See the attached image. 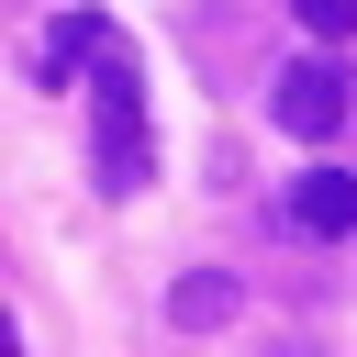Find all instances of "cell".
<instances>
[{"mask_svg": "<svg viewBox=\"0 0 357 357\" xmlns=\"http://www.w3.org/2000/svg\"><path fill=\"white\" fill-rule=\"evenodd\" d=\"M268 357H312V346H290V335H279V346H268Z\"/></svg>", "mask_w": 357, "mask_h": 357, "instance_id": "cell-6", "label": "cell"}, {"mask_svg": "<svg viewBox=\"0 0 357 357\" xmlns=\"http://www.w3.org/2000/svg\"><path fill=\"white\" fill-rule=\"evenodd\" d=\"M346 100H357V78L335 67V45H312V56L268 67V123H279V134H301V145H324V134L346 123Z\"/></svg>", "mask_w": 357, "mask_h": 357, "instance_id": "cell-2", "label": "cell"}, {"mask_svg": "<svg viewBox=\"0 0 357 357\" xmlns=\"http://www.w3.org/2000/svg\"><path fill=\"white\" fill-rule=\"evenodd\" d=\"M290 22H301L312 45H346V33H357V0H290Z\"/></svg>", "mask_w": 357, "mask_h": 357, "instance_id": "cell-5", "label": "cell"}, {"mask_svg": "<svg viewBox=\"0 0 357 357\" xmlns=\"http://www.w3.org/2000/svg\"><path fill=\"white\" fill-rule=\"evenodd\" d=\"M0 357H22V346H11V324H0Z\"/></svg>", "mask_w": 357, "mask_h": 357, "instance_id": "cell-7", "label": "cell"}, {"mask_svg": "<svg viewBox=\"0 0 357 357\" xmlns=\"http://www.w3.org/2000/svg\"><path fill=\"white\" fill-rule=\"evenodd\" d=\"M234 312H245V279H234V268L167 279V324H178V335H212V324H234Z\"/></svg>", "mask_w": 357, "mask_h": 357, "instance_id": "cell-4", "label": "cell"}, {"mask_svg": "<svg viewBox=\"0 0 357 357\" xmlns=\"http://www.w3.org/2000/svg\"><path fill=\"white\" fill-rule=\"evenodd\" d=\"M279 234L346 245V234H357V167H301V178L279 190Z\"/></svg>", "mask_w": 357, "mask_h": 357, "instance_id": "cell-3", "label": "cell"}, {"mask_svg": "<svg viewBox=\"0 0 357 357\" xmlns=\"http://www.w3.org/2000/svg\"><path fill=\"white\" fill-rule=\"evenodd\" d=\"M67 78H89V178H100V201H134L156 178V112H145V56L100 0L56 11L45 45H33V89H67Z\"/></svg>", "mask_w": 357, "mask_h": 357, "instance_id": "cell-1", "label": "cell"}]
</instances>
